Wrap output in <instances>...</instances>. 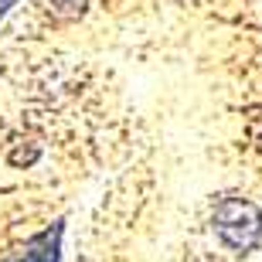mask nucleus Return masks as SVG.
<instances>
[{"label":"nucleus","instance_id":"1","mask_svg":"<svg viewBox=\"0 0 262 262\" xmlns=\"http://www.w3.org/2000/svg\"><path fill=\"white\" fill-rule=\"evenodd\" d=\"M211 232L228 252H252L262 242V208L249 198H222L211 211Z\"/></svg>","mask_w":262,"mask_h":262},{"label":"nucleus","instance_id":"3","mask_svg":"<svg viewBox=\"0 0 262 262\" xmlns=\"http://www.w3.org/2000/svg\"><path fill=\"white\" fill-rule=\"evenodd\" d=\"M14 4H17V0H0V20L10 14V7H14Z\"/></svg>","mask_w":262,"mask_h":262},{"label":"nucleus","instance_id":"2","mask_svg":"<svg viewBox=\"0 0 262 262\" xmlns=\"http://www.w3.org/2000/svg\"><path fill=\"white\" fill-rule=\"evenodd\" d=\"M85 4L89 0H51V7L58 10L61 17H78V14L85 10Z\"/></svg>","mask_w":262,"mask_h":262}]
</instances>
